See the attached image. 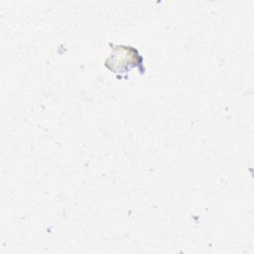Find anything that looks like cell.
Returning a JSON list of instances; mask_svg holds the SVG:
<instances>
[{
	"instance_id": "obj_1",
	"label": "cell",
	"mask_w": 254,
	"mask_h": 254,
	"mask_svg": "<svg viewBox=\"0 0 254 254\" xmlns=\"http://www.w3.org/2000/svg\"><path fill=\"white\" fill-rule=\"evenodd\" d=\"M111 54L104 62V65L115 73L130 71L131 68L141 65L143 59L139 52L131 46L111 45Z\"/></svg>"
}]
</instances>
